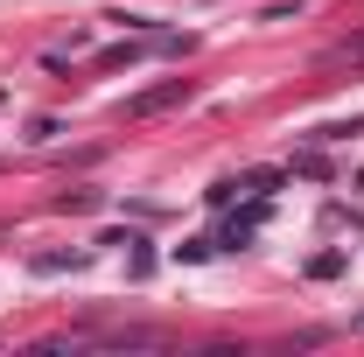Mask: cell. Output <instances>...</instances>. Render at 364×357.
<instances>
[{"label": "cell", "instance_id": "1", "mask_svg": "<svg viewBox=\"0 0 364 357\" xmlns=\"http://www.w3.org/2000/svg\"><path fill=\"white\" fill-rule=\"evenodd\" d=\"M189 98V78H168V85H147L127 98V119H154V112H168V105H182Z\"/></svg>", "mask_w": 364, "mask_h": 357}, {"label": "cell", "instance_id": "2", "mask_svg": "<svg viewBox=\"0 0 364 357\" xmlns=\"http://www.w3.org/2000/svg\"><path fill=\"white\" fill-rule=\"evenodd\" d=\"M322 63H329V70H343V63H350V70H364V36H343V43H329V49H322Z\"/></svg>", "mask_w": 364, "mask_h": 357}, {"label": "cell", "instance_id": "3", "mask_svg": "<svg viewBox=\"0 0 364 357\" xmlns=\"http://www.w3.org/2000/svg\"><path fill=\"white\" fill-rule=\"evenodd\" d=\"M98 343H112V351H154V343H161V329H105Z\"/></svg>", "mask_w": 364, "mask_h": 357}, {"label": "cell", "instance_id": "4", "mask_svg": "<svg viewBox=\"0 0 364 357\" xmlns=\"http://www.w3.org/2000/svg\"><path fill=\"white\" fill-rule=\"evenodd\" d=\"M252 231H259V211H245V218H231L218 245H231V252H238V245H252Z\"/></svg>", "mask_w": 364, "mask_h": 357}, {"label": "cell", "instance_id": "5", "mask_svg": "<svg viewBox=\"0 0 364 357\" xmlns=\"http://www.w3.org/2000/svg\"><path fill=\"white\" fill-rule=\"evenodd\" d=\"M309 273H316V280H336V273H343V252H316Z\"/></svg>", "mask_w": 364, "mask_h": 357}, {"label": "cell", "instance_id": "6", "mask_svg": "<svg viewBox=\"0 0 364 357\" xmlns=\"http://www.w3.org/2000/svg\"><path fill=\"white\" fill-rule=\"evenodd\" d=\"M358 329H364V315H358Z\"/></svg>", "mask_w": 364, "mask_h": 357}]
</instances>
